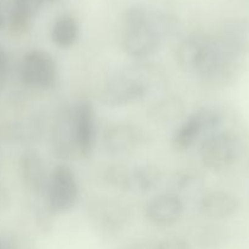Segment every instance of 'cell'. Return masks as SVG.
I'll return each instance as SVG.
<instances>
[{
  "label": "cell",
  "mask_w": 249,
  "mask_h": 249,
  "mask_svg": "<svg viewBox=\"0 0 249 249\" xmlns=\"http://www.w3.org/2000/svg\"><path fill=\"white\" fill-rule=\"evenodd\" d=\"M179 32L173 15L142 5L129 7L122 19V46L136 60H145L160 51L163 44Z\"/></svg>",
  "instance_id": "1"
},
{
  "label": "cell",
  "mask_w": 249,
  "mask_h": 249,
  "mask_svg": "<svg viewBox=\"0 0 249 249\" xmlns=\"http://www.w3.org/2000/svg\"><path fill=\"white\" fill-rule=\"evenodd\" d=\"M160 85V74L152 66H128L109 75L102 90V101L109 107H122L145 100Z\"/></svg>",
  "instance_id": "2"
},
{
  "label": "cell",
  "mask_w": 249,
  "mask_h": 249,
  "mask_svg": "<svg viewBox=\"0 0 249 249\" xmlns=\"http://www.w3.org/2000/svg\"><path fill=\"white\" fill-rule=\"evenodd\" d=\"M223 116L220 112L212 107H203L184 119L172 138L174 150L184 152L190 150L204 138L220 130Z\"/></svg>",
  "instance_id": "3"
},
{
  "label": "cell",
  "mask_w": 249,
  "mask_h": 249,
  "mask_svg": "<svg viewBox=\"0 0 249 249\" xmlns=\"http://www.w3.org/2000/svg\"><path fill=\"white\" fill-rule=\"evenodd\" d=\"M79 199V184L74 172L65 164L57 165L49 174L44 202L51 213H67Z\"/></svg>",
  "instance_id": "4"
},
{
  "label": "cell",
  "mask_w": 249,
  "mask_h": 249,
  "mask_svg": "<svg viewBox=\"0 0 249 249\" xmlns=\"http://www.w3.org/2000/svg\"><path fill=\"white\" fill-rule=\"evenodd\" d=\"M238 148V140L232 133L219 130L201 141L199 157L207 169L223 172L236 162Z\"/></svg>",
  "instance_id": "5"
},
{
  "label": "cell",
  "mask_w": 249,
  "mask_h": 249,
  "mask_svg": "<svg viewBox=\"0 0 249 249\" xmlns=\"http://www.w3.org/2000/svg\"><path fill=\"white\" fill-rule=\"evenodd\" d=\"M162 172L155 165H139L135 168L111 167L106 172L108 184L135 195L155 191L162 182Z\"/></svg>",
  "instance_id": "6"
},
{
  "label": "cell",
  "mask_w": 249,
  "mask_h": 249,
  "mask_svg": "<svg viewBox=\"0 0 249 249\" xmlns=\"http://www.w3.org/2000/svg\"><path fill=\"white\" fill-rule=\"evenodd\" d=\"M19 75L24 85L34 89H49L58 79L57 62L48 51L31 50L23 56Z\"/></svg>",
  "instance_id": "7"
},
{
  "label": "cell",
  "mask_w": 249,
  "mask_h": 249,
  "mask_svg": "<svg viewBox=\"0 0 249 249\" xmlns=\"http://www.w3.org/2000/svg\"><path fill=\"white\" fill-rule=\"evenodd\" d=\"M73 107V129L78 153L89 157L96 142V112L89 100H80Z\"/></svg>",
  "instance_id": "8"
},
{
  "label": "cell",
  "mask_w": 249,
  "mask_h": 249,
  "mask_svg": "<svg viewBox=\"0 0 249 249\" xmlns=\"http://www.w3.org/2000/svg\"><path fill=\"white\" fill-rule=\"evenodd\" d=\"M50 142L55 156L70 158L77 151L73 129V107L62 105L53 116L50 130Z\"/></svg>",
  "instance_id": "9"
},
{
  "label": "cell",
  "mask_w": 249,
  "mask_h": 249,
  "mask_svg": "<svg viewBox=\"0 0 249 249\" xmlns=\"http://www.w3.org/2000/svg\"><path fill=\"white\" fill-rule=\"evenodd\" d=\"M89 214L95 228L104 235H116L121 232L129 220L125 207L113 199L94 202L90 207Z\"/></svg>",
  "instance_id": "10"
},
{
  "label": "cell",
  "mask_w": 249,
  "mask_h": 249,
  "mask_svg": "<svg viewBox=\"0 0 249 249\" xmlns=\"http://www.w3.org/2000/svg\"><path fill=\"white\" fill-rule=\"evenodd\" d=\"M142 134L129 123H114L107 126L102 136V147L111 156H126L140 146Z\"/></svg>",
  "instance_id": "11"
},
{
  "label": "cell",
  "mask_w": 249,
  "mask_h": 249,
  "mask_svg": "<svg viewBox=\"0 0 249 249\" xmlns=\"http://www.w3.org/2000/svg\"><path fill=\"white\" fill-rule=\"evenodd\" d=\"M184 213V201L173 192L157 195L146 207V218L158 228H169L180 220Z\"/></svg>",
  "instance_id": "12"
},
{
  "label": "cell",
  "mask_w": 249,
  "mask_h": 249,
  "mask_svg": "<svg viewBox=\"0 0 249 249\" xmlns=\"http://www.w3.org/2000/svg\"><path fill=\"white\" fill-rule=\"evenodd\" d=\"M19 172L28 191L44 199L49 174L40 153L36 150L26 151L19 160Z\"/></svg>",
  "instance_id": "13"
},
{
  "label": "cell",
  "mask_w": 249,
  "mask_h": 249,
  "mask_svg": "<svg viewBox=\"0 0 249 249\" xmlns=\"http://www.w3.org/2000/svg\"><path fill=\"white\" fill-rule=\"evenodd\" d=\"M198 206L204 216L213 220H221L230 218L237 212L238 201L229 192L214 190L202 195Z\"/></svg>",
  "instance_id": "14"
},
{
  "label": "cell",
  "mask_w": 249,
  "mask_h": 249,
  "mask_svg": "<svg viewBox=\"0 0 249 249\" xmlns=\"http://www.w3.org/2000/svg\"><path fill=\"white\" fill-rule=\"evenodd\" d=\"M218 38L237 55L249 53V18H235L226 22Z\"/></svg>",
  "instance_id": "15"
},
{
  "label": "cell",
  "mask_w": 249,
  "mask_h": 249,
  "mask_svg": "<svg viewBox=\"0 0 249 249\" xmlns=\"http://www.w3.org/2000/svg\"><path fill=\"white\" fill-rule=\"evenodd\" d=\"M80 28L77 18L71 14L58 16L51 27V40L61 49H70L77 44Z\"/></svg>",
  "instance_id": "16"
},
{
  "label": "cell",
  "mask_w": 249,
  "mask_h": 249,
  "mask_svg": "<svg viewBox=\"0 0 249 249\" xmlns=\"http://www.w3.org/2000/svg\"><path fill=\"white\" fill-rule=\"evenodd\" d=\"M43 2L44 0H12L9 12V23L12 31L16 33L26 32Z\"/></svg>",
  "instance_id": "17"
},
{
  "label": "cell",
  "mask_w": 249,
  "mask_h": 249,
  "mask_svg": "<svg viewBox=\"0 0 249 249\" xmlns=\"http://www.w3.org/2000/svg\"><path fill=\"white\" fill-rule=\"evenodd\" d=\"M199 181L197 177H195L191 173H179L175 175L170 182V192L177 195L178 197L181 198L182 196H191V195L197 194L198 191Z\"/></svg>",
  "instance_id": "18"
},
{
  "label": "cell",
  "mask_w": 249,
  "mask_h": 249,
  "mask_svg": "<svg viewBox=\"0 0 249 249\" xmlns=\"http://www.w3.org/2000/svg\"><path fill=\"white\" fill-rule=\"evenodd\" d=\"M181 102L177 101V100H165V101L156 105L153 116L160 122L168 123V122L175 121L177 118H179L181 116Z\"/></svg>",
  "instance_id": "19"
},
{
  "label": "cell",
  "mask_w": 249,
  "mask_h": 249,
  "mask_svg": "<svg viewBox=\"0 0 249 249\" xmlns=\"http://www.w3.org/2000/svg\"><path fill=\"white\" fill-rule=\"evenodd\" d=\"M153 249H191L189 243L179 237H170L160 241L158 245L153 246Z\"/></svg>",
  "instance_id": "20"
},
{
  "label": "cell",
  "mask_w": 249,
  "mask_h": 249,
  "mask_svg": "<svg viewBox=\"0 0 249 249\" xmlns=\"http://www.w3.org/2000/svg\"><path fill=\"white\" fill-rule=\"evenodd\" d=\"M7 73V55L4 49L0 46V85L4 84Z\"/></svg>",
  "instance_id": "21"
},
{
  "label": "cell",
  "mask_w": 249,
  "mask_h": 249,
  "mask_svg": "<svg viewBox=\"0 0 249 249\" xmlns=\"http://www.w3.org/2000/svg\"><path fill=\"white\" fill-rule=\"evenodd\" d=\"M119 249H153V246H151L150 243L146 242H136V243H130V245L123 246Z\"/></svg>",
  "instance_id": "22"
},
{
  "label": "cell",
  "mask_w": 249,
  "mask_h": 249,
  "mask_svg": "<svg viewBox=\"0 0 249 249\" xmlns=\"http://www.w3.org/2000/svg\"><path fill=\"white\" fill-rule=\"evenodd\" d=\"M44 1H45V0H44ZM49 1H53V0H49Z\"/></svg>",
  "instance_id": "23"
},
{
  "label": "cell",
  "mask_w": 249,
  "mask_h": 249,
  "mask_svg": "<svg viewBox=\"0 0 249 249\" xmlns=\"http://www.w3.org/2000/svg\"><path fill=\"white\" fill-rule=\"evenodd\" d=\"M0 249H1V245H0Z\"/></svg>",
  "instance_id": "24"
}]
</instances>
